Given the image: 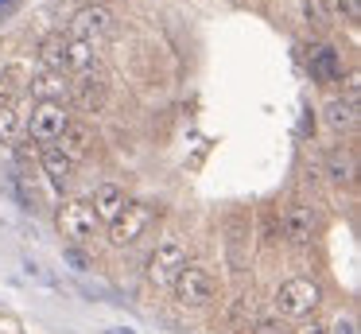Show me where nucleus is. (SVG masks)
<instances>
[{"label":"nucleus","instance_id":"1","mask_svg":"<svg viewBox=\"0 0 361 334\" xmlns=\"http://www.w3.org/2000/svg\"><path fill=\"white\" fill-rule=\"evenodd\" d=\"M319 303H322V287L314 284V280H307V276L283 280V284L276 287V295H272L276 315L299 318V323H303L307 315H314V311H319Z\"/></svg>","mask_w":361,"mask_h":334},{"label":"nucleus","instance_id":"2","mask_svg":"<svg viewBox=\"0 0 361 334\" xmlns=\"http://www.w3.org/2000/svg\"><path fill=\"white\" fill-rule=\"evenodd\" d=\"M152 222H156V210H152L148 202H125V210L109 222V245L113 249L140 245V241L148 237Z\"/></svg>","mask_w":361,"mask_h":334},{"label":"nucleus","instance_id":"3","mask_svg":"<svg viewBox=\"0 0 361 334\" xmlns=\"http://www.w3.org/2000/svg\"><path fill=\"white\" fill-rule=\"evenodd\" d=\"M175 292V303L179 307H210L214 299H218V280H214L210 268H202V264H187V268L175 276L171 284Z\"/></svg>","mask_w":361,"mask_h":334},{"label":"nucleus","instance_id":"4","mask_svg":"<svg viewBox=\"0 0 361 334\" xmlns=\"http://www.w3.org/2000/svg\"><path fill=\"white\" fill-rule=\"evenodd\" d=\"M55 222H59V233H63L66 241H74V245H86V241H94L97 229H102V222H97L90 198H71V202H63Z\"/></svg>","mask_w":361,"mask_h":334},{"label":"nucleus","instance_id":"5","mask_svg":"<svg viewBox=\"0 0 361 334\" xmlns=\"http://www.w3.org/2000/svg\"><path fill=\"white\" fill-rule=\"evenodd\" d=\"M187 245H183L179 237H164L156 249H152L148 256V280L156 287H171L175 276H179L183 268H187Z\"/></svg>","mask_w":361,"mask_h":334},{"label":"nucleus","instance_id":"6","mask_svg":"<svg viewBox=\"0 0 361 334\" xmlns=\"http://www.w3.org/2000/svg\"><path fill=\"white\" fill-rule=\"evenodd\" d=\"M66 124H71V113H66L63 101H35L32 117L24 121V132L35 144H55L66 132Z\"/></svg>","mask_w":361,"mask_h":334},{"label":"nucleus","instance_id":"7","mask_svg":"<svg viewBox=\"0 0 361 334\" xmlns=\"http://www.w3.org/2000/svg\"><path fill=\"white\" fill-rule=\"evenodd\" d=\"M280 233H283V241L295 245V249L311 245L314 233H319V214H314L311 202H291V206L283 210V217H280Z\"/></svg>","mask_w":361,"mask_h":334},{"label":"nucleus","instance_id":"8","mask_svg":"<svg viewBox=\"0 0 361 334\" xmlns=\"http://www.w3.org/2000/svg\"><path fill=\"white\" fill-rule=\"evenodd\" d=\"M109 31H113V12L105 4H82L71 20V39H82V43L105 39Z\"/></svg>","mask_w":361,"mask_h":334},{"label":"nucleus","instance_id":"9","mask_svg":"<svg viewBox=\"0 0 361 334\" xmlns=\"http://www.w3.org/2000/svg\"><path fill=\"white\" fill-rule=\"evenodd\" d=\"M71 97L82 113H102L109 90H105V82L97 74H78V82H71Z\"/></svg>","mask_w":361,"mask_h":334},{"label":"nucleus","instance_id":"10","mask_svg":"<svg viewBox=\"0 0 361 334\" xmlns=\"http://www.w3.org/2000/svg\"><path fill=\"white\" fill-rule=\"evenodd\" d=\"M307 70H311V78L319 85H330V82H338L342 78V59H338V51L334 47H311V54H307Z\"/></svg>","mask_w":361,"mask_h":334},{"label":"nucleus","instance_id":"11","mask_svg":"<svg viewBox=\"0 0 361 334\" xmlns=\"http://www.w3.org/2000/svg\"><path fill=\"white\" fill-rule=\"evenodd\" d=\"M125 202H128V194H125V186H117V183H102L94 191V198H90V206H94V214H97V222H105L109 225L113 217L125 210Z\"/></svg>","mask_w":361,"mask_h":334},{"label":"nucleus","instance_id":"12","mask_svg":"<svg viewBox=\"0 0 361 334\" xmlns=\"http://www.w3.org/2000/svg\"><path fill=\"white\" fill-rule=\"evenodd\" d=\"M59 152L63 155H71V160H82V155H90L94 152V144H97V132L90 129V124H78V121H71L66 124V132L59 136Z\"/></svg>","mask_w":361,"mask_h":334},{"label":"nucleus","instance_id":"13","mask_svg":"<svg viewBox=\"0 0 361 334\" xmlns=\"http://www.w3.org/2000/svg\"><path fill=\"white\" fill-rule=\"evenodd\" d=\"M97 66V51L94 43H82V39H66V74H90Z\"/></svg>","mask_w":361,"mask_h":334},{"label":"nucleus","instance_id":"14","mask_svg":"<svg viewBox=\"0 0 361 334\" xmlns=\"http://www.w3.org/2000/svg\"><path fill=\"white\" fill-rule=\"evenodd\" d=\"M39 163H43V171H47V179L59 186V191H63V186L71 183V175H74V160H71V155H63L59 148H47Z\"/></svg>","mask_w":361,"mask_h":334},{"label":"nucleus","instance_id":"15","mask_svg":"<svg viewBox=\"0 0 361 334\" xmlns=\"http://www.w3.org/2000/svg\"><path fill=\"white\" fill-rule=\"evenodd\" d=\"M39 62L47 74H66V39L63 35H47L39 43Z\"/></svg>","mask_w":361,"mask_h":334},{"label":"nucleus","instance_id":"16","mask_svg":"<svg viewBox=\"0 0 361 334\" xmlns=\"http://www.w3.org/2000/svg\"><path fill=\"white\" fill-rule=\"evenodd\" d=\"M353 152H345V148H334V152L326 155V179L334 186H350L353 183Z\"/></svg>","mask_w":361,"mask_h":334},{"label":"nucleus","instance_id":"17","mask_svg":"<svg viewBox=\"0 0 361 334\" xmlns=\"http://www.w3.org/2000/svg\"><path fill=\"white\" fill-rule=\"evenodd\" d=\"M322 113H326V124L334 132H350L353 124H357V105H350L345 97H330Z\"/></svg>","mask_w":361,"mask_h":334},{"label":"nucleus","instance_id":"18","mask_svg":"<svg viewBox=\"0 0 361 334\" xmlns=\"http://www.w3.org/2000/svg\"><path fill=\"white\" fill-rule=\"evenodd\" d=\"M24 121H27V117L20 113L16 101L0 105V144H16V140L24 136Z\"/></svg>","mask_w":361,"mask_h":334},{"label":"nucleus","instance_id":"19","mask_svg":"<svg viewBox=\"0 0 361 334\" xmlns=\"http://www.w3.org/2000/svg\"><path fill=\"white\" fill-rule=\"evenodd\" d=\"M32 93L39 101H63L66 93H71V82H66V74H47V70H43L32 82Z\"/></svg>","mask_w":361,"mask_h":334},{"label":"nucleus","instance_id":"20","mask_svg":"<svg viewBox=\"0 0 361 334\" xmlns=\"http://www.w3.org/2000/svg\"><path fill=\"white\" fill-rule=\"evenodd\" d=\"M233 323H241L245 330H257V299H252V295H241V299H237Z\"/></svg>","mask_w":361,"mask_h":334},{"label":"nucleus","instance_id":"21","mask_svg":"<svg viewBox=\"0 0 361 334\" xmlns=\"http://www.w3.org/2000/svg\"><path fill=\"white\" fill-rule=\"evenodd\" d=\"M303 16H307V23H314V28H326V4L322 0H303Z\"/></svg>","mask_w":361,"mask_h":334},{"label":"nucleus","instance_id":"22","mask_svg":"<svg viewBox=\"0 0 361 334\" xmlns=\"http://www.w3.org/2000/svg\"><path fill=\"white\" fill-rule=\"evenodd\" d=\"M334 12L342 16V20L357 23L361 20V0H334Z\"/></svg>","mask_w":361,"mask_h":334},{"label":"nucleus","instance_id":"23","mask_svg":"<svg viewBox=\"0 0 361 334\" xmlns=\"http://www.w3.org/2000/svg\"><path fill=\"white\" fill-rule=\"evenodd\" d=\"M276 241H280V222L268 217V222H264V245H276Z\"/></svg>","mask_w":361,"mask_h":334},{"label":"nucleus","instance_id":"24","mask_svg":"<svg viewBox=\"0 0 361 334\" xmlns=\"http://www.w3.org/2000/svg\"><path fill=\"white\" fill-rule=\"evenodd\" d=\"M291 334H326V326H322V323H314V318H311V323L303 318V323H299Z\"/></svg>","mask_w":361,"mask_h":334},{"label":"nucleus","instance_id":"25","mask_svg":"<svg viewBox=\"0 0 361 334\" xmlns=\"http://www.w3.org/2000/svg\"><path fill=\"white\" fill-rule=\"evenodd\" d=\"M326 334H353V318H338L334 326H326Z\"/></svg>","mask_w":361,"mask_h":334},{"label":"nucleus","instance_id":"26","mask_svg":"<svg viewBox=\"0 0 361 334\" xmlns=\"http://www.w3.org/2000/svg\"><path fill=\"white\" fill-rule=\"evenodd\" d=\"M97 4H109V0H97Z\"/></svg>","mask_w":361,"mask_h":334},{"label":"nucleus","instance_id":"27","mask_svg":"<svg viewBox=\"0 0 361 334\" xmlns=\"http://www.w3.org/2000/svg\"><path fill=\"white\" fill-rule=\"evenodd\" d=\"M229 4H241V0H229Z\"/></svg>","mask_w":361,"mask_h":334}]
</instances>
